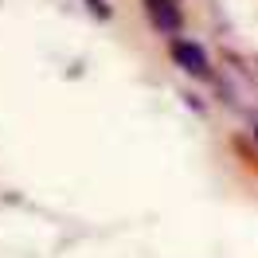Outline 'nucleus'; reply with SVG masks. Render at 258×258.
<instances>
[{"mask_svg":"<svg viewBox=\"0 0 258 258\" xmlns=\"http://www.w3.org/2000/svg\"><path fill=\"white\" fill-rule=\"evenodd\" d=\"M145 4H149V16H153V24H157L161 32H176V28H180L176 0H145Z\"/></svg>","mask_w":258,"mask_h":258,"instance_id":"nucleus-2","label":"nucleus"},{"mask_svg":"<svg viewBox=\"0 0 258 258\" xmlns=\"http://www.w3.org/2000/svg\"><path fill=\"white\" fill-rule=\"evenodd\" d=\"M86 4H90V8H94L98 16H110V8H106V0H86Z\"/></svg>","mask_w":258,"mask_h":258,"instance_id":"nucleus-3","label":"nucleus"},{"mask_svg":"<svg viewBox=\"0 0 258 258\" xmlns=\"http://www.w3.org/2000/svg\"><path fill=\"white\" fill-rule=\"evenodd\" d=\"M172 59L192 75H208V55L200 43H172Z\"/></svg>","mask_w":258,"mask_h":258,"instance_id":"nucleus-1","label":"nucleus"}]
</instances>
